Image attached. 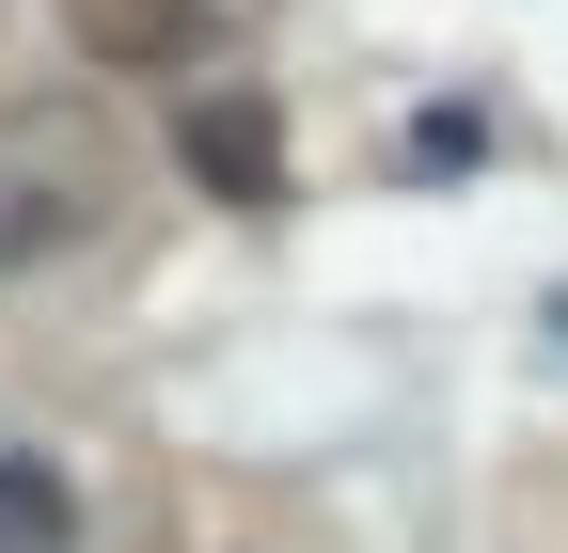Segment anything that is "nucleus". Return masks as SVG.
I'll return each instance as SVG.
<instances>
[{
	"instance_id": "4",
	"label": "nucleus",
	"mask_w": 568,
	"mask_h": 553,
	"mask_svg": "<svg viewBox=\"0 0 568 553\" xmlns=\"http://www.w3.org/2000/svg\"><path fill=\"white\" fill-rule=\"evenodd\" d=\"M63 474H32V459H0V553H63Z\"/></svg>"
},
{
	"instance_id": "3",
	"label": "nucleus",
	"mask_w": 568,
	"mask_h": 553,
	"mask_svg": "<svg viewBox=\"0 0 568 553\" xmlns=\"http://www.w3.org/2000/svg\"><path fill=\"white\" fill-rule=\"evenodd\" d=\"M80 48L95 63H190L205 48V0H80Z\"/></svg>"
},
{
	"instance_id": "1",
	"label": "nucleus",
	"mask_w": 568,
	"mask_h": 553,
	"mask_svg": "<svg viewBox=\"0 0 568 553\" xmlns=\"http://www.w3.org/2000/svg\"><path fill=\"white\" fill-rule=\"evenodd\" d=\"M111 190H126V143H111L95 111H17V127H0V269L95 238Z\"/></svg>"
},
{
	"instance_id": "2",
	"label": "nucleus",
	"mask_w": 568,
	"mask_h": 553,
	"mask_svg": "<svg viewBox=\"0 0 568 553\" xmlns=\"http://www.w3.org/2000/svg\"><path fill=\"white\" fill-rule=\"evenodd\" d=\"M174 143H190V174L222 190V205H268V190H284V111H268V95H190Z\"/></svg>"
}]
</instances>
